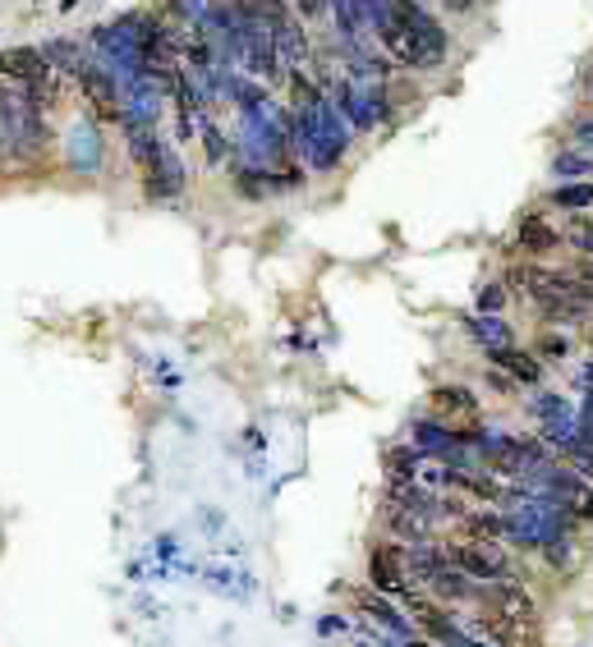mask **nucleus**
<instances>
[{"instance_id": "nucleus-1", "label": "nucleus", "mask_w": 593, "mask_h": 647, "mask_svg": "<svg viewBox=\"0 0 593 647\" xmlns=\"http://www.w3.org/2000/svg\"><path fill=\"white\" fill-rule=\"evenodd\" d=\"M124 124V133H129V156L139 161V170H143V189H147V197H175L185 189V166H180V156H175L157 133H152V124H143V120H134V116H124L120 120Z\"/></svg>"}, {"instance_id": "nucleus-2", "label": "nucleus", "mask_w": 593, "mask_h": 647, "mask_svg": "<svg viewBox=\"0 0 593 647\" xmlns=\"http://www.w3.org/2000/svg\"><path fill=\"white\" fill-rule=\"evenodd\" d=\"M451 565L474 584H497V578H511V551L497 538H460L451 547Z\"/></svg>"}, {"instance_id": "nucleus-3", "label": "nucleus", "mask_w": 593, "mask_h": 647, "mask_svg": "<svg viewBox=\"0 0 593 647\" xmlns=\"http://www.w3.org/2000/svg\"><path fill=\"white\" fill-rule=\"evenodd\" d=\"M387 5H391V14H395V24H401V28L410 33L414 47L424 51L428 70H432V64H442V60H447V47H451V41H447L442 24H437V19L419 5V0H387Z\"/></svg>"}, {"instance_id": "nucleus-4", "label": "nucleus", "mask_w": 593, "mask_h": 647, "mask_svg": "<svg viewBox=\"0 0 593 647\" xmlns=\"http://www.w3.org/2000/svg\"><path fill=\"white\" fill-rule=\"evenodd\" d=\"M478 601H483V607H488L497 620H507L515 634H520V630H534V624H538L534 597H530V588H524V584H515V578H497V584H483Z\"/></svg>"}, {"instance_id": "nucleus-5", "label": "nucleus", "mask_w": 593, "mask_h": 647, "mask_svg": "<svg viewBox=\"0 0 593 647\" xmlns=\"http://www.w3.org/2000/svg\"><path fill=\"white\" fill-rule=\"evenodd\" d=\"M70 74H74L79 93H83L87 106H93V116H97V120H111V124L124 120V97H120L116 79L106 74L102 64H93V60H74V64H70Z\"/></svg>"}, {"instance_id": "nucleus-6", "label": "nucleus", "mask_w": 593, "mask_h": 647, "mask_svg": "<svg viewBox=\"0 0 593 647\" xmlns=\"http://www.w3.org/2000/svg\"><path fill=\"white\" fill-rule=\"evenodd\" d=\"M368 584L372 592H382V597H405L414 588V578H410V565H405V542H372L368 547Z\"/></svg>"}, {"instance_id": "nucleus-7", "label": "nucleus", "mask_w": 593, "mask_h": 647, "mask_svg": "<svg viewBox=\"0 0 593 647\" xmlns=\"http://www.w3.org/2000/svg\"><path fill=\"white\" fill-rule=\"evenodd\" d=\"M262 24H268L272 41H276V51L281 60H290V64H304L309 60V37H304L299 28V19H295V5L290 0H262Z\"/></svg>"}, {"instance_id": "nucleus-8", "label": "nucleus", "mask_w": 593, "mask_h": 647, "mask_svg": "<svg viewBox=\"0 0 593 647\" xmlns=\"http://www.w3.org/2000/svg\"><path fill=\"white\" fill-rule=\"evenodd\" d=\"M557 243H561L557 226H547L538 212H524V216H520V226H515V249H520V253L543 257V253H553Z\"/></svg>"}, {"instance_id": "nucleus-9", "label": "nucleus", "mask_w": 593, "mask_h": 647, "mask_svg": "<svg viewBox=\"0 0 593 647\" xmlns=\"http://www.w3.org/2000/svg\"><path fill=\"white\" fill-rule=\"evenodd\" d=\"M488 363L501 368V372H511L520 386H538L543 382V359H538V354H530V349H515V345L488 349Z\"/></svg>"}, {"instance_id": "nucleus-10", "label": "nucleus", "mask_w": 593, "mask_h": 647, "mask_svg": "<svg viewBox=\"0 0 593 647\" xmlns=\"http://www.w3.org/2000/svg\"><path fill=\"white\" fill-rule=\"evenodd\" d=\"M47 64H51V56L37 51V47H0V79H14L19 87L28 79H37Z\"/></svg>"}, {"instance_id": "nucleus-11", "label": "nucleus", "mask_w": 593, "mask_h": 647, "mask_svg": "<svg viewBox=\"0 0 593 647\" xmlns=\"http://www.w3.org/2000/svg\"><path fill=\"white\" fill-rule=\"evenodd\" d=\"M465 331L483 345V354L488 349H507V345H515V336H511V326L497 317V312H474V317H465Z\"/></svg>"}, {"instance_id": "nucleus-12", "label": "nucleus", "mask_w": 593, "mask_h": 647, "mask_svg": "<svg viewBox=\"0 0 593 647\" xmlns=\"http://www.w3.org/2000/svg\"><path fill=\"white\" fill-rule=\"evenodd\" d=\"M432 405L442 409L447 418H474L478 414V399L470 386H437L432 391Z\"/></svg>"}, {"instance_id": "nucleus-13", "label": "nucleus", "mask_w": 593, "mask_h": 647, "mask_svg": "<svg viewBox=\"0 0 593 647\" xmlns=\"http://www.w3.org/2000/svg\"><path fill=\"white\" fill-rule=\"evenodd\" d=\"M359 607H364L368 615H378V620L387 624V630H395V634L414 638V624H410V620H405L401 611H395V607H391V601H387L382 592H364V597H359Z\"/></svg>"}, {"instance_id": "nucleus-14", "label": "nucleus", "mask_w": 593, "mask_h": 647, "mask_svg": "<svg viewBox=\"0 0 593 647\" xmlns=\"http://www.w3.org/2000/svg\"><path fill=\"white\" fill-rule=\"evenodd\" d=\"M460 528H465L470 538H497V542H501V532H507V519H501V515H488V510H465Z\"/></svg>"}, {"instance_id": "nucleus-15", "label": "nucleus", "mask_w": 593, "mask_h": 647, "mask_svg": "<svg viewBox=\"0 0 593 647\" xmlns=\"http://www.w3.org/2000/svg\"><path fill=\"white\" fill-rule=\"evenodd\" d=\"M553 203H557L561 212H584V207H593V180H580V184H561V189H553Z\"/></svg>"}, {"instance_id": "nucleus-16", "label": "nucleus", "mask_w": 593, "mask_h": 647, "mask_svg": "<svg viewBox=\"0 0 593 647\" xmlns=\"http://www.w3.org/2000/svg\"><path fill=\"white\" fill-rule=\"evenodd\" d=\"M414 468H419V451H410V445H401V451L387 455V474L391 482H414Z\"/></svg>"}, {"instance_id": "nucleus-17", "label": "nucleus", "mask_w": 593, "mask_h": 647, "mask_svg": "<svg viewBox=\"0 0 593 647\" xmlns=\"http://www.w3.org/2000/svg\"><path fill=\"white\" fill-rule=\"evenodd\" d=\"M566 459H570V468H576L584 482H593V445L589 441H580L576 451H566Z\"/></svg>"}, {"instance_id": "nucleus-18", "label": "nucleus", "mask_w": 593, "mask_h": 647, "mask_svg": "<svg viewBox=\"0 0 593 647\" xmlns=\"http://www.w3.org/2000/svg\"><path fill=\"white\" fill-rule=\"evenodd\" d=\"M561 180L566 175H593V156H576V152H566V156H557V166H553Z\"/></svg>"}, {"instance_id": "nucleus-19", "label": "nucleus", "mask_w": 593, "mask_h": 647, "mask_svg": "<svg viewBox=\"0 0 593 647\" xmlns=\"http://www.w3.org/2000/svg\"><path fill=\"white\" fill-rule=\"evenodd\" d=\"M507 308V289L501 285H483L478 289V312H501Z\"/></svg>"}, {"instance_id": "nucleus-20", "label": "nucleus", "mask_w": 593, "mask_h": 647, "mask_svg": "<svg viewBox=\"0 0 593 647\" xmlns=\"http://www.w3.org/2000/svg\"><path fill=\"white\" fill-rule=\"evenodd\" d=\"M566 354V336H553V331H543L538 340V359H561Z\"/></svg>"}, {"instance_id": "nucleus-21", "label": "nucleus", "mask_w": 593, "mask_h": 647, "mask_svg": "<svg viewBox=\"0 0 593 647\" xmlns=\"http://www.w3.org/2000/svg\"><path fill=\"white\" fill-rule=\"evenodd\" d=\"M534 409H538L543 418H566V405H561V399H557V395H543V399H538V405H534Z\"/></svg>"}, {"instance_id": "nucleus-22", "label": "nucleus", "mask_w": 593, "mask_h": 647, "mask_svg": "<svg viewBox=\"0 0 593 647\" xmlns=\"http://www.w3.org/2000/svg\"><path fill=\"white\" fill-rule=\"evenodd\" d=\"M295 5V14H304V19H318L322 10H327V0H290Z\"/></svg>"}, {"instance_id": "nucleus-23", "label": "nucleus", "mask_w": 593, "mask_h": 647, "mask_svg": "<svg viewBox=\"0 0 593 647\" xmlns=\"http://www.w3.org/2000/svg\"><path fill=\"white\" fill-rule=\"evenodd\" d=\"M207 161L212 166L222 161V133H216V129H207Z\"/></svg>"}, {"instance_id": "nucleus-24", "label": "nucleus", "mask_w": 593, "mask_h": 647, "mask_svg": "<svg viewBox=\"0 0 593 647\" xmlns=\"http://www.w3.org/2000/svg\"><path fill=\"white\" fill-rule=\"evenodd\" d=\"M576 276H580V280H584L589 289H593V257H584V262L576 266Z\"/></svg>"}, {"instance_id": "nucleus-25", "label": "nucleus", "mask_w": 593, "mask_h": 647, "mask_svg": "<svg viewBox=\"0 0 593 647\" xmlns=\"http://www.w3.org/2000/svg\"><path fill=\"white\" fill-rule=\"evenodd\" d=\"M442 5L455 10V14H470V10H474V0H442Z\"/></svg>"}, {"instance_id": "nucleus-26", "label": "nucleus", "mask_w": 593, "mask_h": 647, "mask_svg": "<svg viewBox=\"0 0 593 647\" xmlns=\"http://www.w3.org/2000/svg\"><path fill=\"white\" fill-rule=\"evenodd\" d=\"M405 647H437L432 638H419V634H414V638H405Z\"/></svg>"}, {"instance_id": "nucleus-27", "label": "nucleus", "mask_w": 593, "mask_h": 647, "mask_svg": "<svg viewBox=\"0 0 593 647\" xmlns=\"http://www.w3.org/2000/svg\"><path fill=\"white\" fill-rule=\"evenodd\" d=\"M235 5H245V10H262V0H235Z\"/></svg>"}, {"instance_id": "nucleus-28", "label": "nucleus", "mask_w": 593, "mask_h": 647, "mask_svg": "<svg viewBox=\"0 0 593 647\" xmlns=\"http://www.w3.org/2000/svg\"><path fill=\"white\" fill-rule=\"evenodd\" d=\"M580 376H584V386H593V363H589V368H584Z\"/></svg>"}]
</instances>
